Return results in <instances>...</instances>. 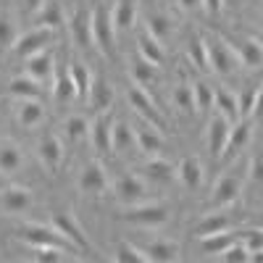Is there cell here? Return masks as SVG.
Instances as JSON below:
<instances>
[{
  "instance_id": "9",
  "label": "cell",
  "mask_w": 263,
  "mask_h": 263,
  "mask_svg": "<svg viewBox=\"0 0 263 263\" xmlns=\"http://www.w3.org/2000/svg\"><path fill=\"white\" fill-rule=\"evenodd\" d=\"M229 48L234 50L237 61L250 66V69H258L260 61H263V50H260V42L253 37H229Z\"/></svg>"
},
{
  "instance_id": "25",
  "label": "cell",
  "mask_w": 263,
  "mask_h": 263,
  "mask_svg": "<svg viewBox=\"0 0 263 263\" xmlns=\"http://www.w3.org/2000/svg\"><path fill=\"white\" fill-rule=\"evenodd\" d=\"M8 92L16 95V98H21V100H40L42 87H40V82L32 79V77H13V79L8 82Z\"/></svg>"
},
{
  "instance_id": "50",
  "label": "cell",
  "mask_w": 263,
  "mask_h": 263,
  "mask_svg": "<svg viewBox=\"0 0 263 263\" xmlns=\"http://www.w3.org/2000/svg\"><path fill=\"white\" fill-rule=\"evenodd\" d=\"M179 6L184 8V11H197L203 6V0H179Z\"/></svg>"
},
{
  "instance_id": "5",
  "label": "cell",
  "mask_w": 263,
  "mask_h": 263,
  "mask_svg": "<svg viewBox=\"0 0 263 263\" xmlns=\"http://www.w3.org/2000/svg\"><path fill=\"white\" fill-rule=\"evenodd\" d=\"M18 234H21V239H24V242H29L32 248L58 245V248H69V250H74V245H71L63 234H58V232L50 229V227H42V224H24Z\"/></svg>"
},
{
  "instance_id": "30",
  "label": "cell",
  "mask_w": 263,
  "mask_h": 263,
  "mask_svg": "<svg viewBox=\"0 0 263 263\" xmlns=\"http://www.w3.org/2000/svg\"><path fill=\"white\" fill-rule=\"evenodd\" d=\"M42 116H45V108H42L40 100H21L18 105V124L24 129H32L42 121Z\"/></svg>"
},
{
  "instance_id": "10",
  "label": "cell",
  "mask_w": 263,
  "mask_h": 263,
  "mask_svg": "<svg viewBox=\"0 0 263 263\" xmlns=\"http://www.w3.org/2000/svg\"><path fill=\"white\" fill-rule=\"evenodd\" d=\"M239 187H242V182H239V177H237L234 171H232V174H224V177L216 182V187H213L211 205H213V208H224V205L234 203L237 195H239Z\"/></svg>"
},
{
  "instance_id": "24",
  "label": "cell",
  "mask_w": 263,
  "mask_h": 263,
  "mask_svg": "<svg viewBox=\"0 0 263 263\" xmlns=\"http://www.w3.org/2000/svg\"><path fill=\"white\" fill-rule=\"evenodd\" d=\"M90 100L98 111H108L111 108V103H114V87H111V82H108L105 77H98V79H92V87H90Z\"/></svg>"
},
{
  "instance_id": "15",
  "label": "cell",
  "mask_w": 263,
  "mask_h": 263,
  "mask_svg": "<svg viewBox=\"0 0 263 263\" xmlns=\"http://www.w3.org/2000/svg\"><path fill=\"white\" fill-rule=\"evenodd\" d=\"M37 153H40V161L45 163V168L48 171H55L61 166V161H63V142L55 135H45V137L40 140Z\"/></svg>"
},
{
  "instance_id": "23",
  "label": "cell",
  "mask_w": 263,
  "mask_h": 263,
  "mask_svg": "<svg viewBox=\"0 0 263 263\" xmlns=\"http://www.w3.org/2000/svg\"><path fill=\"white\" fill-rule=\"evenodd\" d=\"M137 50H140V58L147 61L150 66H161L163 58H166V53H163V48H161V42H158L156 37H150L147 32H142V34L137 37Z\"/></svg>"
},
{
  "instance_id": "41",
  "label": "cell",
  "mask_w": 263,
  "mask_h": 263,
  "mask_svg": "<svg viewBox=\"0 0 263 263\" xmlns=\"http://www.w3.org/2000/svg\"><path fill=\"white\" fill-rule=\"evenodd\" d=\"M258 103H260V87H253V90H248L242 98H237L239 116H253L258 111Z\"/></svg>"
},
{
  "instance_id": "32",
  "label": "cell",
  "mask_w": 263,
  "mask_h": 263,
  "mask_svg": "<svg viewBox=\"0 0 263 263\" xmlns=\"http://www.w3.org/2000/svg\"><path fill=\"white\" fill-rule=\"evenodd\" d=\"M69 27H71V34H74V40L79 42V45H90V40H92L90 13L74 11V16H71V21H69Z\"/></svg>"
},
{
  "instance_id": "20",
  "label": "cell",
  "mask_w": 263,
  "mask_h": 263,
  "mask_svg": "<svg viewBox=\"0 0 263 263\" xmlns=\"http://www.w3.org/2000/svg\"><path fill=\"white\" fill-rule=\"evenodd\" d=\"M145 250V258L153 260V263H174L179 260V248L168 242V239H156V242H150Z\"/></svg>"
},
{
  "instance_id": "29",
  "label": "cell",
  "mask_w": 263,
  "mask_h": 263,
  "mask_svg": "<svg viewBox=\"0 0 263 263\" xmlns=\"http://www.w3.org/2000/svg\"><path fill=\"white\" fill-rule=\"evenodd\" d=\"M145 177L153 179V182H171L174 177H177V168H174L168 161L153 156V158L145 163Z\"/></svg>"
},
{
  "instance_id": "16",
  "label": "cell",
  "mask_w": 263,
  "mask_h": 263,
  "mask_svg": "<svg viewBox=\"0 0 263 263\" xmlns=\"http://www.w3.org/2000/svg\"><path fill=\"white\" fill-rule=\"evenodd\" d=\"M32 205V195L27 187H8L0 195V208L6 213H24Z\"/></svg>"
},
{
  "instance_id": "47",
  "label": "cell",
  "mask_w": 263,
  "mask_h": 263,
  "mask_svg": "<svg viewBox=\"0 0 263 263\" xmlns=\"http://www.w3.org/2000/svg\"><path fill=\"white\" fill-rule=\"evenodd\" d=\"M250 253V258H258L260 255V248H263V237H260V229H250L245 234V242H242Z\"/></svg>"
},
{
  "instance_id": "18",
  "label": "cell",
  "mask_w": 263,
  "mask_h": 263,
  "mask_svg": "<svg viewBox=\"0 0 263 263\" xmlns=\"http://www.w3.org/2000/svg\"><path fill=\"white\" fill-rule=\"evenodd\" d=\"M177 179H179L187 190H197V187L203 184V166H200V161H197L195 156L182 158L179 166H177Z\"/></svg>"
},
{
  "instance_id": "49",
  "label": "cell",
  "mask_w": 263,
  "mask_h": 263,
  "mask_svg": "<svg viewBox=\"0 0 263 263\" xmlns=\"http://www.w3.org/2000/svg\"><path fill=\"white\" fill-rule=\"evenodd\" d=\"M203 8H205L211 16H216L218 11H221V0H203Z\"/></svg>"
},
{
  "instance_id": "28",
  "label": "cell",
  "mask_w": 263,
  "mask_h": 263,
  "mask_svg": "<svg viewBox=\"0 0 263 263\" xmlns=\"http://www.w3.org/2000/svg\"><path fill=\"white\" fill-rule=\"evenodd\" d=\"M145 32H147L150 37H156L158 42L168 40V34H171V18H168L166 13H158V11L147 13V16H145Z\"/></svg>"
},
{
  "instance_id": "12",
  "label": "cell",
  "mask_w": 263,
  "mask_h": 263,
  "mask_svg": "<svg viewBox=\"0 0 263 263\" xmlns=\"http://www.w3.org/2000/svg\"><path fill=\"white\" fill-rule=\"evenodd\" d=\"M229 129H232V124L221 114L211 116V121H208V150H211L213 158H221L227 137H229Z\"/></svg>"
},
{
  "instance_id": "42",
  "label": "cell",
  "mask_w": 263,
  "mask_h": 263,
  "mask_svg": "<svg viewBox=\"0 0 263 263\" xmlns=\"http://www.w3.org/2000/svg\"><path fill=\"white\" fill-rule=\"evenodd\" d=\"M116 260L119 263H145V250L142 248H135V245H129V242H121L119 245V253H116Z\"/></svg>"
},
{
  "instance_id": "11",
  "label": "cell",
  "mask_w": 263,
  "mask_h": 263,
  "mask_svg": "<svg viewBox=\"0 0 263 263\" xmlns=\"http://www.w3.org/2000/svg\"><path fill=\"white\" fill-rule=\"evenodd\" d=\"M105 187H108L105 168H103L98 161L87 163V166L82 168V174H79V190L87 192V195H100V192H105Z\"/></svg>"
},
{
  "instance_id": "3",
  "label": "cell",
  "mask_w": 263,
  "mask_h": 263,
  "mask_svg": "<svg viewBox=\"0 0 263 263\" xmlns=\"http://www.w3.org/2000/svg\"><path fill=\"white\" fill-rule=\"evenodd\" d=\"M168 205H161V203H140V205H129V211H124V218L129 224H137V227H163L168 221Z\"/></svg>"
},
{
  "instance_id": "44",
  "label": "cell",
  "mask_w": 263,
  "mask_h": 263,
  "mask_svg": "<svg viewBox=\"0 0 263 263\" xmlns=\"http://www.w3.org/2000/svg\"><path fill=\"white\" fill-rule=\"evenodd\" d=\"M16 42V24L11 21V16L0 13V48H11Z\"/></svg>"
},
{
  "instance_id": "37",
  "label": "cell",
  "mask_w": 263,
  "mask_h": 263,
  "mask_svg": "<svg viewBox=\"0 0 263 263\" xmlns=\"http://www.w3.org/2000/svg\"><path fill=\"white\" fill-rule=\"evenodd\" d=\"M192 100H195V111H211L213 105V90L205 82H195L192 84Z\"/></svg>"
},
{
  "instance_id": "38",
  "label": "cell",
  "mask_w": 263,
  "mask_h": 263,
  "mask_svg": "<svg viewBox=\"0 0 263 263\" xmlns=\"http://www.w3.org/2000/svg\"><path fill=\"white\" fill-rule=\"evenodd\" d=\"M66 253H74V250L58 248V245H42V248H34V260H40V263H61L66 258Z\"/></svg>"
},
{
  "instance_id": "31",
  "label": "cell",
  "mask_w": 263,
  "mask_h": 263,
  "mask_svg": "<svg viewBox=\"0 0 263 263\" xmlns=\"http://www.w3.org/2000/svg\"><path fill=\"white\" fill-rule=\"evenodd\" d=\"M132 147H135V126H129L124 121H116L114 132H111V150L126 153Z\"/></svg>"
},
{
  "instance_id": "51",
  "label": "cell",
  "mask_w": 263,
  "mask_h": 263,
  "mask_svg": "<svg viewBox=\"0 0 263 263\" xmlns=\"http://www.w3.org/2000/svg\"><path fill=\"white\" fill-rule=\"evenodd\" d=\"M45 3V0H24V8L29 11V13H37V8Z\"/></svg>"
},
{
  "instance_id": "14",
  "label": "cell",
  "mask_w": 263,
  "mask_h": 263,
  "mask_svg": "<svg viewBox=\"0 0 263 263\" xmlns=\"http://www.w3.org/2000/svg\"><path fill=\"white\" fill-rule=\"evenodd\" d=\"M135 145L142 153H147V156H158V153L163 150V137H161V132L156 126L142 124V126H135Z\"/></svg>"
},
{
  "instance_id": "36",
  "label": "cell",
  "mask_w": 263,
  "mask_h": 263,
  "mask_svg": "<svg viewBox=\"0 0 263 263\" xmlns=\"http://www.w3.org/2000/svg\"><path fill=\"white\" fill-rule=\"evenodd\" d=\"M53 95H55L58 103H71V100L77 98V87H74V82H71L69 74H58V77H55Z\"/></svg>"
},
{
  "instance_id": "33",
  "label": "cell",
  "mask_w": 263,
  "mask_h": 263,
  "mask_svg": "<svg viewBox=\"0 0 263 263\" xmlns=\"http://www.w3.org/2000/svg\"><path fill=\"white\" fill-rule=\"evenodd\" d=\"M69 77L77 87V98H90V87H92V77H90V69L84 63L74 61L71 69H69Z\"/></svg>"
},
{
  "instance_id": "34",
  "label": "cell",
  "mask_w": 263,
  "mask_h": 263,
  "mask_svg": "<svg viewBox=\"0 0 263 263\" xmlns=\"http://www.w3.org/2000/svg\"><path fill=\"white\" fill-rule=\"evenodd\" d=\"M200 242H203V250H205V253L218 255V253H224V250L234 242V234H229V229H224V232H216V234L200 237Z\"/></svg>"
},
{
  "instance_id": "17",
  "label": "cell",
  "mask_w": 263,
  "mask_h": 263,
  "mask_svg": "<svg viewBox=\"0 0 263 263\" xmlns=\"http://www.w3.org/2000/svg\"><path fill=\"white\" fill-rule=\"evenodd\" d=\"M135 16H137V3L135 0H119L111 11V24H114V32H129L135 27Z\"/></svg>"
},
{
  "instance_id": "35",
  "label": "cell",
  "mask_w": 263,
  "mask_h": 263,
  "mask_svg": "<svg viewBox=\"0 0 263 263\" xmlns=\"http://www.w3.org/2000/svg\"><path fill=\"white\" fill-rule=\"evenodd\" d=\"M21 163H24V156H21L18 147L13 145L0 147V174H13L21 168Z\"/></svg>"
},
{
  "instance_id": "46",
  "label": "cell",
  "mask_w": 263,
  "mask_h": 263,
  "mask_svg": "<svg viewBox=\"0 0 263 263\" xmlns=\"http://www.w3.org/2000/svg\"><path fill=\"white\" fill-rule=\"evenodd\" d=\"M190 58H192V63L197 66V69H208V63H205V48H203V40L200 37H195L192 42H190Z\"/></svg>"
},
{
  "instance_id": "45",
  "label": "cell",
  "mask_w": 263,
  "mask_h": 263,
  "mask_svg": "<svg viewBox=\"0 0 263 263\" xmlns=\"http://www.w3.org/2000/svg\"><path fill=\"white\" fill-rule=\"evenodd\" d=\"M132 74H135V82L137 84H147V82L156 79V66H150L147 61L140 58L135 66H132Z\"/></svg>"
},
{
  "instance_id": "22",
  "label": "cell",
  "mask_w": 263,
  "mask_h": 263,
  "mask_svg": "<svg viewBox=\"0 0 263 263\" xmlns=\"http://www.w3.org/2000/svg\"><path fill=\"white\" fill-rule=\"evenodd\" d=\"M250 142V124L248 121H237L232 129H229V137H227V145H224V156H237L239 150H242L245 145Z\"/></svg>"
},
{
  "instance_id": "40",
  "label": "cell",
  "mask_w": 263,
  "mask_h": 263,
  "mask_svg": "<svg viewBox=\"0 0 263 263\" xmlns=\"http://www.w3.org/2000/svg\"><path fill=\"white\" fill-rule=\"evenodd\" d=\"M174 105H177L182 114H192L195 111V100H192V87L190 84H177V90H174Z\"/></svg>"
},
{
  "instance_id": "26",
  "label": "cell",
  "mask_w": 263,
  "mask_h": 263,
  "mask_svg": "<svg viewBox=\"0 0 263 263\" xmlns=\"http://www.w3.org/2000/svg\"><path fill=\"white\" fill-rule=\"evenodd\" d=\"M34 18H37V27H48V29L61 27V24H63V11H61V3H58V0H45V3H42V6L37 8Z\"/></svg>"
},
{
  "instance_id": "8",
  "label": "cell",
  "mask_w": 263,
  "mask_h": 263,
  "mask_svg": "<svg viewBox=\"0 0 263 263\" xmlns=\"http://www.w3.org/2000/svg\"><path fill=\"white\" fill-rule=\"evenodd\" d=\"M50 40H53V29H48V27H37V29H29V32H24L21 37H16L13 50H16V55L29 58V55L40 53V50H45V45H48Z\"/></svg>"
},
{
  "instance_id": "6",
  "label": "cell",
  "mask_w": 263,
  "mask_h": 263,
  "mask_svg": "<svg viewBox=\"0 0 263 263\" xmlns=\"http://www.w3.org/2000/svg\"><path fill=\"white\" fill-rule=\"evenodd\" d=\"M119 203H124L126 208L129 205H140L147 200V184L137 177V174H124V177H119L116 187H114Z\"/></svg>"
},
{
  "instance_id": "19",
  "label": "cell",
  "mask_w": 263,
  "mask_h": 263,
  "mask_svg": "<svg viewBox=\"0 0 263 263\" xmlns=\"http://www.w3.org/2000/svg\"><path fill=\"white\" fill-rule=\"evenodd\" d=\"M27 77L37 79L40 84L48 82V79L53 77V55L45 53V50L29 55V58H27Z\"/></svg>"
},
{
  "instance_id": "13",
  "label": "cell",
  "mask_w": 263,
  "mask_h": 263,
  "mask_svg": "<svg viewBox=\"0 0 263 263\" xmlns=\"http://www.w3.org/2000/svg\"><path fill=\"white\" fill-rule=\"evenodd\" d=\"M111 132H114V119L111 111H100L98 119L90 126V135H92V145L98 147V153H108L111 150Z\"/></svg>"
},
{
  "instance_id": "21",
  "label": "cell",
  "mask_w": 263,
  "mask_h": 263,
  "mask_svg": "<svg viewBox=\"0 0 263 263\" xmlns=\"http://www.w3.org/2000/svg\"><path fill=\"white\" fill-rule=\"evenodd\" d=\"M213 105H216V111L221 114L232 126L242 119L239 116V105H237V98L229 92V90H213Z\"/></svg>"
},
{
  "instance_id": "43",
  "label": "cell",
  "mask_w": 263,
  "mask_h": 263,
  "mask_svg": "<svg viewBox=\"0 0 263 263\" xmlns=\"http://www.w3.org/2000/svg\"><path fill=\"white\" fill-rule=\"evenodd\" d=\"M218 258L227 260V263H245V260H253L250 253H248V248H245L242 242H232L224 253H218Z\"/></svg>"
},
{
  "instance_id": "39",
  "label": "cell",
  "mask_w": 263,
  "mask_h": 263,
  "mask_svg": "<svg viewBox=\"0 0 263 263\" xmlns=\"http://www.w3.org/2000/svg\"><path fill=\"white\" fill-rule=\"evenodd\" d=\"M63 132H66L69 140H82L87 132H90V124H87L84 116H69L63 121Z\"/></svg>"
},
{
  "instance_id": "1",
  "label": "cell",
  "mask_w": 263,
  "mask_h": 263,
  "mask_svg": "<svg viewBox=\"0 0 263 263\" xmlns=\"http://www.w3.org/2000/svg\"><path fill=\"white\" fill-rule=\"evenodd\" d=\"M200 40H203V48H205V63H208V69H213L218 77L234 74L239 61H237L234 50L229 48V42H224L221 37H216V34L200 37Z\"/></svg>"
},
{
  "instance_id": "52",
  "label": "cell",
  "mask_w": 263,
  "mask_h": 263,
  "mask_svg": "<svg viewBox=\"0 0 263 263\" xmlns=\"http://www.w3.org/2000/svg\"><path fill=\"white\" fill-rule=\"evenodd\" d=\"M0 129H3V116H0Z\"/></svg>"
},
{
  "instance_id": "48",
  "label": "cell",
  "mask_w": 263,
  "mask_h": 263,
  "mask_svg": "<svg viewBox=\"0 0 263 263\" xmlns=\"http://www.w3.org/2000/svg\"><path fill=\"white\" fill-rule=\"evenodd\" d=\"M250 179L258 184L260 182V153H255V158L250 161Z\"/></svg>"
},
{
  "instance_id": "27",
  "label": "cell",
  "mask_w": 263,
  "mask_h": 263,
  "mask_svg": "<svg viewBox=\"0 0 263 263\" xmlns=\"http://www.w3.org/2000/svg\"><path fill=\"white\" fill-rule=\"evenodd\" d=\"M229 227H232V218L227 213H208L203 221H197L195 234H197V239H200V237H208V234H216V232H224Z\"/></svg>"
},
{
  "instance_id": "4",
  "label": "cell",
  "mask_w": 263,
  "mask_h": 263,
  "mask_svg": "<svg viewBox=\"0 0 263 263\" xmlns=\"http://www.w3.org/2000/svg\"><path fill=\"white\" fill-rule=\"evenodd\" d=\"M53 229L58 234H63L69 242L74 245V250H84V253H92V242L90 237L84 234V229L77 224V218L69 216V213H55L53 216Z\"/></svg>"
},
{
  "instance_id": "2",
  "label": "cell",
  "mask_w": 263,
  "mask_h": 263,
  "mask_svg": "<svg viewBox=\"0 0 263 263\" xmlns=\"http://www.w3.org/2000/svg\"><path fill=\"white\" fill-rule=\"evenodd\" d=\"M90 27H92V42L98 45V50L108 58H114L116 53V32H114V24H111V11H105L103 6H98L90 16Z\"/></svg>"
},
{
  "instance_id": "7",
  "label": "cell",
  "mask_w": 263,
  "mask_h": 263,
  "mask_svg": "<svg viewBox=\"0 0 263 263\" xmlns=\"http://www.w3.org/2000/svg\"><path fill=\"white\" fill-rule=\"evenodd\" d=\"M129 103H132V108L145 119V124H150V126H156V129H161V126H166V119H163V114L156 108V103H153V98L142 90V87H132L129 90Z\"/></svg>"
}]
</instances>
